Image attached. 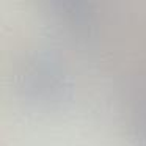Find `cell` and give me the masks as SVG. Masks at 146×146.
I'll return each mask as SVG.
<instances>
[{"label":"cell","instance_id":"obj_1","mask_svg":"<svg viewBox=\"0 0 146 146\" xmlns=\"http://www.w3.org/2000/svg\"><path fill=\"white\" fill-rule=\"evenodd\" d=\"M17 85L25 98L50 104L66 96L69 79L57 60L46 54H38L22 64L17 74Z\"/></svg>","mask_w":146,"mask_h":146},{"label":"cell","instance_id":"obj_2","mask_svg":"<svg viewBox=\"0 0 146 146\" xmlns=\"http://www.w3.org/2000/svg\"><path fill=\"white\" fill-rule=\"evenodd\" d=\"M130 127L140 146H146V76L138 80L130 96Z\"/></svg>","mask_w":146,"mask_h":146}]
</instances>
